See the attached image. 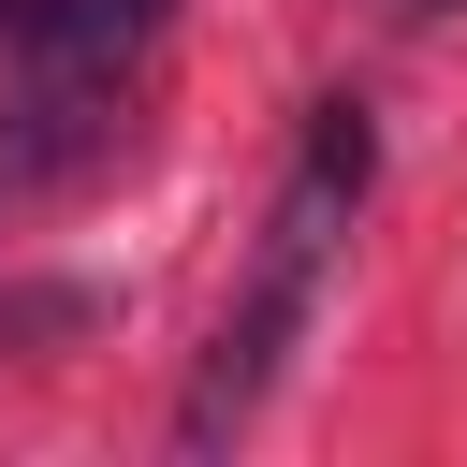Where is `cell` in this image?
<instances>
[{"label":"cell","instance_id":"obj_1","mask_svg":"<svg viewBox=\"0 0 467 467\" xmlns=\"http://www.w3.org/2000/svg\"><path fill=\"white\" fill-rule=\"evenodd\" d=\"M365 190H379V131H365V102H321L306 146H292V175H277V204H263V234H248V277H234V306H219L190 394H175V452H219V438L277 394V365H292V336H306V306H321L336 234L365 219Z\"/></svg>","mask_w":467,"mask_h":467},{"label":"cell","instance_id":"obj_4","mask_svg":"<svg viewBox=\"0 0 467 467\" xmlns=\"http://www.w3.org/2000/svg\"><path fill=\"white\" fill-rule=\"evenodd\" d=\"M0 44H15V0H0Z\"/></svg>","mask_w":467,"mask_h":467},{"label":"cell","instance_id":"obj_3","mask_svg":"<svg viewBox=\"0 0 467 467\" xmlns=\"http://www.w3.org/2000/svg\"><path fill=\"white\" fill-rule=\"evenodd\" d=\"M409 15H452V0H409Z\"/></svg>","mask_w":467,"mask_h":467},{"label":"cell","instance_id":"obj_2","mask_svg":"<svg viewBox=\"0 0 467 467\" xmlns=\"http://www.w3.org/2000/svg\"><path fill=\"white\" fill-rule=\"evenodd\" d=\"M175 29V0H15V58L29 73H117Z\"/></svg>","mask_w":467,"mask_h":467}]
</instances>
